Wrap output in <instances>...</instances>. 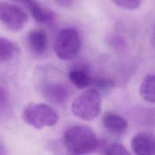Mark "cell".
I'll list each match as a JSON object with an SVG mask.
<instances>
[{
  "label": "cell",
  "mask_w": 155,
  "mask_h": 155,
  "mask_svg": "<svg viewBox=\"0 0 155 155\" xmlns=\"http://www.w3.org/2000/svg\"><path fill=\"white\" fill-rule=\"evenodd\" d=\"M64 144L68 155H88L97 150L98 141L92 129L76 126L68 128L64 132Z\"/></svg>",
  "instance_id": "6da1fadb"
},
{
  "label": "cell",
  "mask_w": 155,
  "mask_h": 155,
  "mask_svg": "<svg viewBox=\"0 0 155 155\" xmlns=\"http://www.w3.org/2000/svg\"><path fill=\"white\" fill-rule=\"evenodd\" d=\"M101 109V94L95 88L86 90L76 97L71 105V111L77 118L89 121L99 115Z\"/></svg>",
  "instance_id": "7a4b0ae2"
},
{
  "label": "cell",
  "mask_w": 155,
  "mask_h": 155,
  "mask_svg": "<svg viewBox=\"0 0 155 155\" xmlns=\"http://www.w3.org/2000/svg\"><path fill=\"white\" fill-rule=\"evenodd\" d=\"M24 121L37 129L52 127L58 121V115L53 108L45 103H30L22 112Z\"/></svg>",
  "instance_id": "3957f363"
},
{
  "label": "cell",
  "mask_w": 155,
  "mask_h": 155,
  "mask_svg": "<svg viewBox=\"0 0 155 155\" xmlns=\"http://www.w3.org/2000/svg\"><path fill=\"white\" fill-rule=\"evenodd\" d=\"M82 42L79 33L72 27L61 30L54 44L55 55L61 60H71L77 57L81 49Z\"/></svg>",
  "instance_id": "277c9868"
},
{
  "label": "cell",
  "mask_w": 155,
  "mask_h": 155,
  "mask_svg": "<svg viewBox=\"0 0 155 155\" xmlns=\"http://www.w3.org/2000/svg\"><path fill=\"white\" fill-rule=\"evenodd\" d=\"M28 21L27 14L18 6L0 2V22L14 32L22 30Z\"/></svg>",
  "instance_id": "5b68a950"
},
{
  "label": "cell",
  "mask_w": 155,
  "mask_h": 155,
  "mask_svg": "<svg viewBox=\"0 0 155 155\" xmlns=\"http://www.w3.org/2000/svg\"><path fill=\"white\" fill-rule=\"evenodd\" d=\"M131 147L136 155H155V135L148 132L136 134L131 141Z\"/></svg>",
  "instance_id": "8992f818"
},
{
  "label": "cell",
  "mask_w": 155,
  "mask_h": 155,
  "mask_svg": "<svg viewBox=\"0 0 155 155\" xmlns=\"http://www.w3.org/2000/svg\"><path fill=\"white\" fill-rule=\"evenodd\" d=\"M22 4L30 12V15L39 23H48L52 21L54 15L51 10L42 6L36 0H13Z\"/></svg>",
  "instance_id": "52a82bcc"
},
{
  "label": "cell",
  "mask_w": 155,
  "mask_h": 155,
  "mask_svg": "<svg viewBox=\"0 0 155 155\" xmlns=\"http://www.w3.org/2000/svg\"><path fill=\"white\" fill-rule=\"evenodd\" d=\"M42 92L48 101L56 105L65 103L69 97L68 90L61 83L47 84L44 86Z\"/></svg>",
  "instance_id": "ba28073f"
},
{
  "label": "cell",
  "mask_w": 155,
  "mask_h": 155,
  "mask_svg": "<svg viewBox=\"0 0 155 155\" xmlns=\"http://www.w3.org/2000/svg\"><path fill=\"white\" fill-rule=\"evenodd\" d=\"M29 48L36 55H42L48 47V36L42 29H33L29 32L27 38Z\"/></svg>",
  "instance_id": "9c48e42d"
},
{
  "label": "cell",
  "mask_w": 155,
  "mask_h": 155,
  "mask_svg": "<svg viewBox=\"0 0 155 155\" xmlns=\"http://www.w3.org/2000/svg\"><path fill=\"white\" fill-rule=\"evenodd\" d=\"M102 122L106 130L114 135H122L128 127L127 120L115 112H109L104 114Z\"/></svg>",
  "instance_id": "30bf717a"
},
{
  "label": "cell",
  "mask_w": 155,
  "mask_h": 155,
  "mask_svg": "<svg viewBox=\"0 0 155 155\" xmlns=\"http://www.w3.org/2000/svg\"><path fill=\"white\" fill-rule=\"evenodd\" d=\"M69 78L73 84L83 89L92 84V79L84 67H76L69 72Z\"/></svg>",
  "instance_id": "8fae6325"
},
{
  "label": "cell",
  "mask_w": 155,
  "mask_h": 155,
  "mask_svg": "<svg viewBox=\"0 0 155 155\" xmlns=\"http://www.w3.org/2000/svg\"><path fill=\"white\" fill-rule=\"evenodd\" d=\"M139 94L143 100L155 103V74L147 75L142 81Z\"/></svg>",
  "instance_id": "7c38bea8"
},
{
  "label": "cell",
  "mask_w": 155,
  "mask_h": 155,
  "mask_svg": "<svg viewBox=\"0 0 155 155\" xmlns=\"http://www.w3.org/2000/svg\"><path fill=\"white\" fill-rule=\"evenodd\" d=\"M19 52L18 46L7 38L0 36V63L13 59Z\"/></svg>",
  "instance_id": "4fadbf2b"
},
{
  "label": "cell",
  "mask_w": 155,
  "mask_h": 155,
  "mask_svg": "<svg viewBox=\"0 0 155 155\" xmlns=\"http://www.w3.org/2000/svg\"><path fill=\"white\" fill-rule=\"evenodd\" d=\"M104 155H131V153L123 144L114 142L104 147Z\"/></svg>",
  "instance_id": "5bb4252c"
},
{
  "label": "cell",
  "mask_w": 155,
  "mask_h": 155,
  "mask_svg": "<svg viewBox=\"0 0 155 155\" xmlns=\"http://www.w3.org/2000/svg\"><path fill=\"white\" fill-rule=\"evenodd\" d=\"M10 109V97L7 90L0 86V116L8 113Z\"/></svg>",
  "instance_id": "9a60e30c"
},
{
  "label": "cell",
  "mask_w": 155,
  "mask_h": 155,
  "mask_svg": "<svg viewBox=\"0 0 155 155\" xmlns=\"http://www.w3.org/2000/svg\"><path fill=\"white\" fill-rule=\"evenodd\" d=\"M118 7L128 10H135L141 5V0H112Z\"/></svg>",
  "instance_id": "2e32d148"
},
{
  "label": "cell",
  "mask_w": 155,
  "mask_h": 155,
  "mask_svg": "<svg viewBox=\"0 0 155 155\" xmlns=\"http://www.w3.org/2000/svg\"><path fill=\"white\" fill-rule=\"evenodd\" d=\"M92 84H93L94 86L96 87V88H101V89H105V88H111L114 86V83L109 79L106 78H97L95 80H92Z\"/></svg>",
  "instance_id": "e0dca14e"
},
{
  "label": "cell",
  "mask_w": 155,
  "mask_h": 155,
  "mask_svg": "<svg viewBox=\"0 0 155 155\" xmlns=\"http://www.w3.org/2000/svg\"><path fill=\"white\" fill-rule=\"evenodd\" d=\"M74 0H55V2L62 7H68L73 4Z\"/></svg>",
  "instance_id": "ac0fdd59"
},
{
  "label": "cell",
  "mask_w": 155,
  "mask_h": 155,
  "mask_svg": "<svg viewBox=\"0 0 155 155\" xmlns=\"http://www.w3.org/2000/svg\"><path fill=\"white\" fill-rule=\"evenodd\" d=\"M0 155H8L5 147L1 141V140H0Z\"/></svg>",
  "instance_id": "d6986e66"
}]
</instances>
